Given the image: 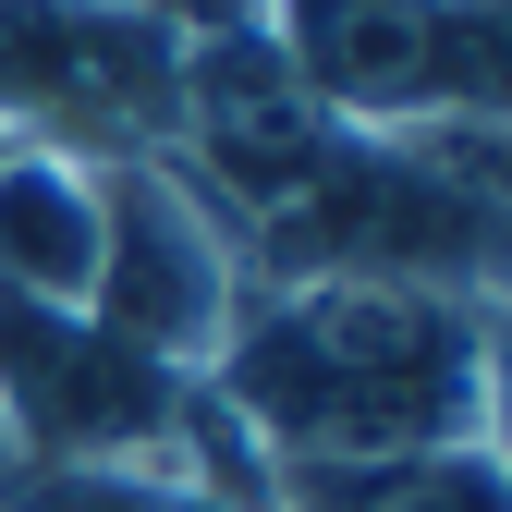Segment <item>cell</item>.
I'll return each instance as SVG.
<instances>
[{
  "label": "cell",
  "instance_id": "cell-1",
  "mask_svg": "<svg viewBox=\"0 0 512 512\" xmlns=\"http://www.w3.org/2000/svg\"><path fill=\"white\" fill-rule=\"evenodd\" d=\"M208 403L269 464L500 452V293L427 281H256Z\"/></svg>",
  "mask_w": 512,
  "mask_h": 512
},
{
  "label": "cell",
  "instance_id": "cell-2",
  "mask_svg": "<svg viewBox=\"0 0 512 512\" xmlns=\"http://www.w3.org/2000/svg\"><path fill=\"white\" fill-rule=\"evenodd\" d=\"M183 110V25L159 0H0V147L159 159Z\"/></svg>",
  "mask_w": 512,
  "mask_h": 512
},
{
  "label": "cell",
  "instance_id": "cell-3",
  "mask_svg": "<svg viewBox=\"0 0 512 512\" xmlns=\"http://www.w3.org/2000/svg\"><path fill=\"white\" fill-rule=\"evenodd\" d=\"M256 37L354 135L500 122V0H269Z\"/></svg>",
  "mask_w": 512,
  "mask_h": 512
},
{
  "label": "cell",
  "instance_id": "cell-4",
  "mask_svg": "<svg viewBox=\"0 0 512 512\" xmlns=\"http://www.w3.org/2000/svg\"><path fill=\"white\" fill-rule=\"evenodd\" d=\"M86 317L171 378H208L244 317V244L171 159H98V281Z\"/></svg>",
  "mask_w": 512,
  "mask_h": 512
},
{
  "label": "cell",
  "instance_id": "cell-5",
  "mask_svg": "<svg viewBox=\"0 0 512 512\" xmlns=\"http://www.w3.org/2000/svg\"><path fill=\"white\" fill-rule=\"evenodd\" d=\"M183 415H196V378H171V366H147V354H122L98 317L0 305V476L171 452Z\"/></svg>",
  "mask_w": 512,
  "mask_h": 512
},
{
  "label": "cell",
  "instance_id": "cell-6",
  "mask_svg": "<svg viewBox=\"0 0 512 512\" xmlns=\"http://www.w3.org/2000/svg\"><path fill=\"white\" fill-rule=\"evenodd\" d=\"M98 281V159L0 147V305L86 317Z\"/></svg>",
  "mask_w": 512,
  "mask_h": 512
},
{
  "label": "cell",
  "instance_id": "cell-7",
  "mask_svg": "<svg viewBox=\"0 0 512 512\" xmlns=\"http://www.w3.org/2000/svg\"><path fill=\"white\" fill-rule=\"evenodd\" d=\"M269 512H500V452H415V464H269Z\"/></svg>",
  "mask_w": 512,
  "mask_h": 512
}]
</instances>
